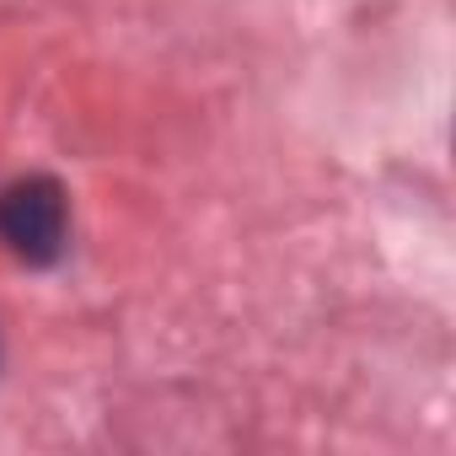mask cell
I'll use <instances>...</instances> for the list:
<instances>
[{
  "label": "cell",
  "mask_w": 456,
  "mask_h": 456,
  "mask_svg": "<svg viewBox=\"0 0 456 456\" xmlns=\"http://www.w3.org/2000/svg\"><path fill=\"white\" fill-rule=\"evenodd\" d=\"M0 248L28 269H49L70 248V193L49 172H28L0 188Z\"/></svg>",
  "instance_id": "cell-1"
}]
</instances>
